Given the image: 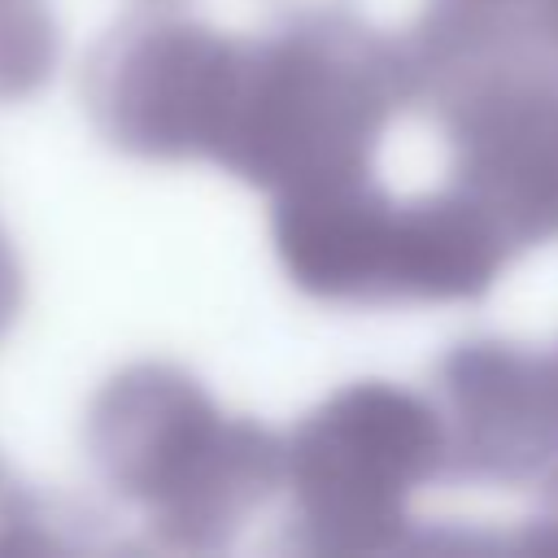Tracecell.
<instances>
[{
    "mask_svg": "<svg viewBox=\"0 0 558 558\" xmlns=\"http://www.w3.org/2000/svg\"><path fill=\"white\" fill-rule=\"evenodd\" d=\"M401 105H410L401 39H384L340 9L296 13L262 39H244L214 161L266 192L371 174Z\"/></svg>",
    "mask_w": 558,
    "mask_h": 558,
    "instance_id": "1",
    "label": "cell"
},
{
    "mask_svg": "<svg viewBox=\"0 0 558 558\" xmlns=\"http://www.w3.org/2000/svg\"><path fill=\"white\" fill-rule=\"evenodd\" d=\"M87 462L96 480L166 549H227L279 488V436L227 414L196 375L135 362L87 405Z\"/></svg>",
    "mask_w": 558,
    "mask_h": 558,
    "instance_id": "2",
    "label": "cell"
},
{
    "mask_svg": "<svg viewBox=\"0 0 558 558\" xmlns=\"http://www.w3.org/2000/svg\"><path fill=\"white\" fill-rule=\"evenodd\" d=\"M401 52L410 100L449 135V183L480 201L514 248L558 235V70L536 31L432 4Z\"/></svg>",
    "mask_w": 558,
    "mask_h": 558,
    "instance_id": "3",
    "label": "cell"
},
{
    "mask_svg": "<svg viewBox=\"0 0 558 558\" xmlns=\"http://www.w3.org/2000/svg\"><path fill=\"white\" fill-rule=\"evenodd\" d=\"M275 253L314 301H475L519 253L453 183L392 201L371 174L275 192Z\"/></svg>",
    "mask_w": 558,
    "mask_h": 558,
    "instance_id": "4",
    "label": "cell"
},
{
    "mask_svg": "<svg viewBox=\"0 0 558 558\" xmlns=\"http://www.w3.org/2000/svg\"><path fill=\"white\" fill-rule=\"evenodd\" d=\"M445 471L440 410L388 379H353L279 436L301 554H384L410 536V497Z\"/></svg>",
    "mask_w": 558,
    "mask_h": 558,
    "instance_id": "5",
    "label": "cell"
},
{
    "mask_svg": "<svg viewBox=\"0 0 558 558\" xmlns=\"http://www.w3.org/2000/svg\"><path fill=\"white\" fill-rule=\"evenodd\" d=\"M244 39L179 13L118 22L83 65V105L100 140L144 161H214L240 83Z\"/></svg>",
    "mask_w": 558,
    "mask_h": 558,
    "instance_id": "6",
    "label": "cell"
},
{
    "mask_svg": "<svg viewBox=\"0 0 558 558\" xmlns=\"http://www.w3.org/2000/svg\"><path fill=\"white\" fill-rule=\"evenodd\" d=\"M445 471L558 501V353L462 340L436 366Z\"/></svg>",
    "mask_w": 558,
    "mask_h": 558,
    "instance_id": "7",
    "label": "cell"
},
{
    "mask_svg": "<svg viewBox=\"0 0 558 558\" xmlns=\"http://www.w3.org/2000/svg\"><path fill=\"white\" fill-rule=\"evenodd\" d=\"M57 48L48 0H0V100L35 96L57 65Z\"/></svg>",
    "mask_w": 558,
    "mask_h": 558,
    "instance_id": "8",
    "label": "cell"
},
{
    "mask_svg": "<svg viewBox=\"0 0 558 558\" xmlns=\"http://www.w3.org/2000/svg\"><path fill=\"white\" fill-rule=\"evenodd\" d=\"M22 310V262L9 248V235L0 231V331L17 318Z\"/></svg>",
    "mask_w": 558,
    "mask_h": 558,
    "instance_id": "9",
    "label": "cell"
},
{
    "mask_svg": "<svg viewBox=\"0 0 558 558\" xmlns=\"http://www.w3.org/2000/svg\"><path fill=\"white\" fill-rule=\"evenodd\" d=\"M436 4H449V9H462V13H488V17H514V22H527L541 13L545 0H436Z\"/></svg>",
    "mask_w": 558,
    "mask_h": 558,
    "instance_id": "10",
    "label": "cell"
},
{
    "mask_svg": "<svg viewBox=\"0 0 558 558\" xmlns=\"http://www.w3.org/2000/svg\"><path fill=\"white\" fill-rule=\"evenodd\" d=\"M532 31H536V39L545 44V52H549V61L558 70V0H545L541 4V13L532 17Z\"/></svg>",
    "mask_w": 558,
    "mask_h": 558,
    "instance_id": "11",
    "label": "cell"
}]
</instances>
